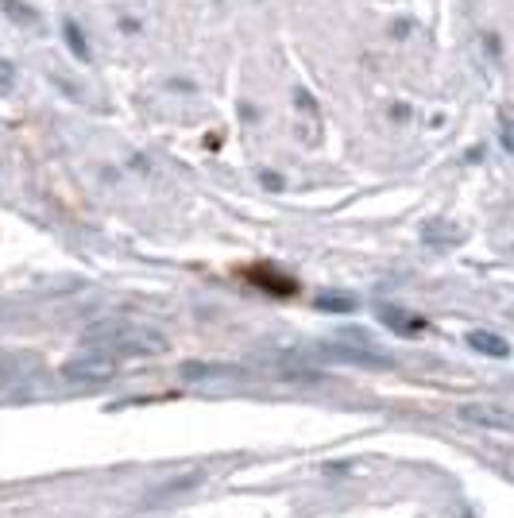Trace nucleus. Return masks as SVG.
I'll return each mask as SVG.
<instances>
[{
  "instance_id": "obj_4",
  "label": "nucleus",
  "mask_w": 514,
  "mask_h": 518,
  "mask_svg": "<svg viewBox=\"0 0 514 518\" xmlns=\"http://www.w3.org/2000/svg\"><path fill=\"white\" fill-rule=\"evenodd\" d=\"M379 321L387 325V329H395L402 337H418V333H426V317L418 314H406V310H395V306H379Z\"/></svg>"
},
{
  "instance_id": "obj_6",
  "label": "nucleus",
  "mask_w": 514,
  "mask_h": 518,
  "mask_svg": "<svg viewBox=\"0 0 514 518\" xmlns=\"http://www.w3.org/2000/svg\"><path fill=\"white\" fill-rule=\"evenodd\" d=\"M62 35H66V47L74 51V58L89 62V43H86V35H82V28H78L74 20H66V24H62Z\"/></svg>"
},
{
  "instance_id": "obj_2",
  "label": "nucleus",
  "mask_w": 514,
  "mask_h": 518,
  "mask_svg": "<svg viewBox=\"0 0 514 518\" xmlns=\"http://www.w3.org/2000/svg\"><path fill=\"white\" fill-rule=\"evenodd\" d=\"M116 368H120L116 356L97 352V348H86L82 356H74V360L62 368V379H66V383H105V379L116 375Z\"/></svg>"
},
{
  "instance_id": "obj_7",
  "label": "nucleus",
  "mask_w": 514,
  "mask_h": 518,
  "mask_svg": "<svg viewBox=\"0 0 514 518\" xmlns=\"http://www.w3.org/2000/svg\"><path fill=\"white\" fill-rule=\"evenodd\" d=\"M317 310H329V314H352V310H356V298H348V294H321V298H317Z\"/></svg>"
},
{
  "instance_id": "obj_10",
  "label": "nucleus",
  "mask_w": 514,
  "mask_h": 518,
  "mask_svg": "<svg viewBox=\"0 0 514 518\" xmlns=\"http://www.w3.org/2000/svg\"><path fill=\"white\" fill-rule=\"evenodd\" d=\"M460 232H449V225H433L426 229V240H457Z\"/></svg>"
},
{
  "instance_id": "obj_9",
  "label": "nucleus",
  "mask_w": 514,
  "mask_h": 518,
  "mask_svg": "<svg viewBox=\"0 0 514 518\" xmlns=\"http://www.w3.org/2000/svg\"><path fill=\"white\" fill-rule=\"evenodd\" d=\"M12 86H16V66L0 58V93H12Z\"/></svg>"
},
{
  "instance_id": "obj_8",
  "label": "nucleus",
  "mask_w": 514,
  "mask_h": 518,
  "mask_svg": "<svg viewBox=\"0 0 514 518\" xmlns=\"http://www.w3.org/2000/svg\"><path fill=\"white\" fill-rule=\"evenodd\" d=\"M0 8H4L12 20H20V24H35V12L24 8V4H16V0H0Z\"/></svg>"
},
{
  "instance_id": "obj_1",
  "label": "nucleus",
  "mask_w": 514,
  "mask_h": 518,
  "mask_svg": "<svg viewBox=\"0 0 514 518\" xmlns=\"http://www.w3.org/2000/svg\"><path fill=\"white\" fill-rule=\"evenodd\" d=\"M86 348L97 352H109L116 360H147V356H159L167 352V341L143 325H101V329H89Z\"/></svg>"
},
{
  "instance_id": "obj_5",
  "label": "nucleus",
  "mask_w": 514,
  "mask_h": 518,
  "mask_svg": "<svg viewBox=\"0 0 514 518\" xmlns=\"http://www.w3.org/2000/svg\"><path fill=\"white\" fill-rule=\"evenodd\" d=\"M468 345L476 348V352H484V356H495V360L511 356V345H507L499 333H487V329H472V333H468Z\"/></svg>"
},
{
  "instance_id": "obj_3",
  "label": "nucleus",
  "mask_w": 514,
  "mask_h": 518,
  "mask_svg": "<svg viewBox=\"0 0 514 518\" xmlns=\"http://www.w3.org/2000/svg\"><path fill=\"white\" fill-rule=\"evenodd\" d=\"M464 422H472V426H484V430H499V433H514V418L507 410H499V406H460L457 410Z\"/></svg>"
}]
</instances>
